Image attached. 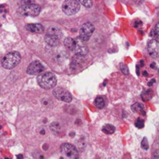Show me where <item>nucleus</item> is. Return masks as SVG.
I'll return each mask as SVG.
<instances>
[{"mask_svg": "<svg viewBox=\"0 0 159 159\" xmlns=\"http://www.w3.org/2000/svg\"><path fill=\"white\" fill-rule=\"evenodd\" d=\"M37 83L44 89H51L54 88L57 84V79L52 72L40 73L37 77Z\"/></svg>", "mask_w": 159, "mask_h": 159, "instance_id": "obj_1", "label": "nucleus"}, {"mask_svg": "<svg viewBox=\"0 0 159 159\" xmlns=\"http://www.w3.org/2000/svg\"><path fill=\"white\" fill-rule=\"evenodd\" d=\"M21 56L17 51H12L6 54L2 60V66L6 69H12L20 62Z\"/></svg>", "mask_w": 159, "mask_h": 159, "instance_id": "obj_2", "label": "nucleus"}, {"mask_svg": "<svg viewBox=\"0 0 159 159\" xmlns=\"http://www.w3.org/2000/svg\"><path fill=\"white\" fill-rule=\"evenodd\" d=\"M40 6L35 3L23 5L18 9L19 15L21 16H37L40 12Z\"/></svg>", "mask_w": 159, "mask_h": 159, "instance_id": "obj_3", "label": "nucleus"}, {"mask_svg": "<svg viewBox=\"0 0 159 159\" xmlns=\"http://www.w3.org/2000/svg\"><path fill=\"white\" fill-rule=\"evenodd\" d=\"M80 9V2L77 0H65L62 5V10L66 15L71 16L77 13Z\"/></svg>", "mask_w": 159, "mask_h": 159, "instance_id": "obj_4", "label": "nucleus"}, {"mask_svg": "<svg viewBox=\"0 0 159 159\" xmlns=\"http://www.w3.org/2000/svg\"><path fill=\"white\" fill-rule=\"evenodd\" d=\"M94 30L95 27L93 23H89V22L84 23L82 27H81L80 30H79V37L83 41H88L90 37H91L93 33L94 32Z\"/></svg>", "mask_w": 159, "mask_h": 159, "instance_id": "obj_5", "label": "nucleus"}, {"mask_svg": "<svg viewBox=\"0 0 159 159\" xmlns=\"http://www.w3.org/2000/svg\"><path fill=\"white\" fill-rule=\"evenodd\" d=\"M61 152L64 156L68 158H79V152L75 146L71 144H63L61 146Z\"/></svg>", "mask_w": 159, "mask_h": 159, "instance_id": "obj_6", "label": "nucleus"}, {"mask_svg": "<svg viewBox=\"0 0 159 159\" xmlns=\"http://www.w3.org/2000/svg\"><path fill=\"white\" fill-rule=\"evenodd\" d=\"M53 95L56 99L65 102H71L72 100V96L69 92L63 88H56L53 91Z\"/></svg>", "mask_w": 159, "mask_h": 159, "instance_id": "obj_7", "label": "nucleus"}, {"mask_svg": "<svg viewBox=\"0 0 159 159\" xmlns=\"http://www.w3.org/2000/svg\"><path fill=\"white\" fill-rule=\"evenodd\" d=\"M44 67L40 61H33L32 63L30 64L27 69H26V72L30 75H39L42 73L44 71Z\"/></svg>", "mask_w": 159, "mask_h": 159, "instance_id": "obj_8", "label": "nucleus"}, {"mask_svg": "<svg viewBox=\"0 0 159 159\" xmlns=\"http://www.w3.org/2000/svg\"><path fill=\"white\" fill-rule=\"evenodd\" d=\"M148 51L153 58L159 57V42L157 40H151L148 43Z\"/></svg>", "mask_w": 159, "mask_h": 159, "instance_id": "obj_9", "label": "nucleus"}, {"mask_svg": "<svg viewBox=\"0 0 159 159\" xmlns=\"http://www.w3.org/2000/svg\"><path fill=\"white\" fill-rule=\"evenodd\" d=\"M74 51L76 54H79L81 56H85L88 54V48L85 44V41L80 39V37L75 40V46Z\"/></svg>", "mask_w": 159, "mask_h": 159, "instance_id": "obj_10", "label": "nucleus"}, {"mask_svg": "<svg viewBox=\"0 0 159 159\" xmlns=\"http://www.w3.org/2000/svg\"><path fill=\"white\" fill-rule=\"evenodd\" d=\"M61 36L56 35L53 34H48L47 33V35L45 36V42L51 47H56L60 43Z\"/></svg>", "mask_w": 159, "mask_h": 159, "instance_id": "obj_11", "label": "nucleus"}, {"mask_svg": "<svg viewBox=\"0 0 159 159\" xmlns=\"http://www.w3.org/2000/svg\"><path fill=\"white\" fill-rule=\"evenodd\" d=\"M26 29L28 31L35 34H42L44 31V28L40 23H30L26 26Z\"/></svg>", "mask_w": 159, "mask_h": 159, "instance_id": "obj_12", "label": "nucleus"}, {"mask_svg": "<svg viewBox=\"0 0 159 159\" xmlns=\"http://www.w3.org/2000/svg\"><path fill=\"white\" fill-rule=\"evenodd\" d=\"M131 110L132 111L134 112V113H139V114L143 115V116H145V108H144V106L143 104L140 103V102H136L134 105L131 106Z\"/></svg>", "mask_w": 159, "mask_h": 159, "instance_id": "obj_13", "label": "nucleus"}, {"mask_svg": "<svg viewBox=\"0 0 159 159\" xmlns=\"http://www.w3.org/2000/svg\"><path fill=\"white\" fill-rule=\"evenodd\" d=\"M64 44L68 49L71 50V51H74L75 46V40L71 38V37H68L64 41Z\"/></svg>", "mask_w": 159, "mask_h": 159, "instance_id": "obj_14", "label": "nucleus"}, {"mask_svg": "<svg viewBox=\"0 0 159 159\" xmlns=\"http://www.w3.org/2000/svg\"><path fill=\"white\" fill-rule=\"evenodd\" d=\"M102 132H104L106 134H112L115 132V127L110 124H107L102 127Z\"/></svg>", "mask_w": 159, "mask_h": 159, "instance_id": "obj_15", "label": "nucleus"}, {"mask_svg": "<svg viewBox=\"0 0 159 159\" xmlns=\"http://www.w3.org/2000/svg\"><path fill=\"white\" fill-rule=\"evenodd\" d=\"M152 96H153V92H152V90H151V89L144 91L143 92L142 95H141V96H142V99L144 101L149 100V99L152 97Z\"/></svg>", "mask_w": 159, "mask_h": 159, "instance_id": "obj_16", "label": "nucleus"}, {"mask_svg": "<svg viewBox=\"0 0 159 159\" xmlns=\"http://www.w3.org/2000/svg\"><path fill=\"white\" fill-rule=\"evenodd\" d=\"M95 105H96V107H97L98 109H102L104 107V106H105L104 99H102V97H100V96H99V97L96 98V100H95Z\"/></svg>", "mask_w": 159, "mask_h": 159, "instance_id": "obj_17", "label": "nucleus"}, {"mask_svg": "<svg viewBox=\"0 0 159 159\" xmlns=\"http://www.w3.org/2000/svg\"><path fill=\"white\" fill-rule=\"evenodd\" d=\"M51 130L54 133H59L61 130V126L58 123H52L51 125Z\"/></svg>", "mask_w": 159, "mask_h": 159, "instance_id": "obj_18", "label": "nucleus"}, {"mask_svg": "<svg viewBox=\"0 0 159 159\" xmlns=\"http://www.w3.org/2000/svg\"><path fill=\"white\" fill-rule=\"evenodd\" d=\"M120 68L121 72H122L124 75H127L129 74V68H128V67L125 65V64L120 63Z\"/></svg>", "mask_w": 159, "mask_h": 159, "instance_id": "obj_19", "label": "nucleus"}, {"mask_svg": "<svg viewBox=\"0 0 159 159\" xmlns=\"http://www.w3.org/2000/svg\"><path fill=\"white\" fill-rule=\"evenodd\" d=\"M79 2L87 8H90L93 6V1L92 0H79Z\"/></svg>", "mask_w": 159, "mask_h": 159, "instance_id": "obj_20", "label": "nucleus"}, {"mask_svg": "<svg viewBox=\"0 0 159 159\" xmlns=\"http://www.w3.org/2000/svg\"><path fill=\"white\" fill-rule=\"evenodd\" d=\"M141 148H142L144 150H148L149 148V144L147 138H143L142 141H141Z\"/></svg>", "mask_w": 159, "mask_h": 159, "instance_id": "obj_21", "label": "nucleus"}, {"mask_svg": "<svg viewBox=\"0 0 159 159\" xmlns=\"http://www.w3.org/2000/svg\"><path fill=\"white\" fill-rule=\"evenodd\" d=\"M135 126H136V127H138V128H139V129L143 128V127H144V120H141V119H138V120H137L136 123H135Z\"/></svg>", "mask_w": 159, "mask_h": 159, "instance_id": "obj_22", "label": "nucleus"}, {"mask_svg": "<svg viewBox=\"0 0 159 159\" xmlns=\"http://www.w3.org/2000/svg\"><path fill=\"white\" fill-rule=\"evenodd\" d=\"M23 5L30 4V3H34V0H20Z\"/></svg>", "mask_w": 159, "mask_h": 159, "instance_id": "obj_23", "label": "nucleus"}, {"mask_svg": "<svg viewBox=\"0 0 159 159\" xmlns=\"http://www.w3.org/2000/svg\"><path fill=\"white\" fill-rule=\"evenodd\" d=\"M155 33H156L157 35H158L159 37V23H158L156 25H155Z\"/></svg>", "mask_w": 159, "mask_h": 159, "instance_id": "obj_24", "label": "nucleus"}, {"mask_svg": "<svg viewBox=\"0 0 159 159\" xmlns=\"http://www.w3.org/2000/svg\"><path fill=\"white\" fill-rule=\"evenodd\" d=\"M6 12V6L5 5H0V12Z\"/></svg>", "mask_w": 159, "mask_h": 159, "instance_id": "obj_25", "label": "nucleus"}, {"mask_svg": "<svg viewBox=\"0 0 159 159\" xmlns=\"http://www.w3.org/2000/svg\"><path fill=\"white\" fill-rule=\"evenodd\" d=\"M153 158H159V150L155 151V153L153 155Z\"/></svg>", "mask_w": 159, "mask_h": 159, "instance_id": "obj_26", "label": "nucleus"}, {"mask_svg": "<svg viewBox=\"0 0 159 159\" xmlns=\"http://www.w3.org/2000/svg\"><path fill=\"white\" fill-rule=\"evenodd\" d=\"M133 1L135 3H137V4H141V3H142L144 2V0H133Z\"/></svg>", "mask_w": 159, "mask_h": 159, "instance_id": "obj_27", "label": "nucleus"}, {"mask_svg": "<svg viewBox=\"0 0 159 159\" xmlns=\"http://www.w3.org/2000/svg\"><path fill=\"white\" fill-rule=\"evenodd\" d=\"M154 82H155V79H152V82H148V85H149V86H151V85H152V84H153Z\"/></svg>", "mask_w": 159, "mask_h": 159, "instance_id": "obj_28", "label": "nucleus"}, {"mask_svg": "<svg viewBox=\"0 0 159 159\" xmlns=\"http://www.w3.org/2000/svg\"><path fill=\"white\" fill-rule=\"evenodd\" d=\"M151 68H156V67H155V63L151 64Z\"/></svg>", "mask_w": 159, "mask_h": 159, "instance_id": "obj_29", "label": "nucleus"}, {"mask_svg": "<svg viewBox=\"0 0 159 159\" xmlns=\"http://www.w3.org/2000/svg\"><path fill=\"white\" fill-rule=\"evenodd\" d=\"M143 74H144V75H145V76L148 75V73H147V71H144V73H143Z\"/></svg>", "mask_w": 159, "mask_h": 159, "instance_id": "obj_30", "label": "nucleus"}, {"mask_svg": "<svg viewBox=\"0 0 159 159\" xmlns=\"http://www.w3.org/2000/svg\"><path fill=\"white\" fill-rule=\"evenodd\" d=\"M1 128H2V125H1V124H0V130H1Z\"/></svg>", "mask_w": 159, "mask_h": 159, "instance_id": "obj_31", "label": "nucleus"}, {"mask_svg": "<svg viewBox=\"0 0 159 159\" xmlns=\"http://www.w3.org/2000/svg\"><path fill=\"white\" fill-rule=\"evenodd\" d=\"M158 75H159V69H158Z\"/></svg>", "mask_w": 159, "mask_h": 159, "instance_id": "obj_32", "label": "nucleus"}]
</instances>
